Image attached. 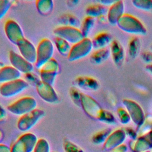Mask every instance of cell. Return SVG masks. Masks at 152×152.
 I'll use <instances>...</instances> for the list:
<instances>
[{
  "label": "cell",
  "instance_id": "cell-22",
  "mask_svg": "<svg viewBox=\"0 0 152 152\" xmlns=\"http://www.w3.org/2000/svg\"><path fill=\"white\" fill-rule=\"evenodd\" d=\"M68 5H76V4L77 2H78V1H68Z\"/></svg>",
  "mask_w": 152,
  "mask_h": 152
},
{
  "label": "cell",
  "instance_id": "cell-12",
  "mask_svg": "<svg viewBox=\"0 0 152 152\" xmlns=\"http://www.w3.org/2000/svg\"><path fill=\"white\" fill-rule=\"evenodd\" d=\"M21 73L12 66H4L0 69V84L20 78Z\"/></svg>",
  "mask_w": 152,
  "mask_h": 152
},
{
  "label": "cell",
  "instance_id": "cell-4",
  "mask_svg": "<svg viewBox=\"0 0 152 152\" xmlns=\"http://www.w3.org/2000/svg\"><path fill=\"white\" fill-rule=\"evenodd\" d=\"M53 33L56 37H61L69 43L73 45L84 38L80 28L69 26H61L58 27L54 29Z\"/></svg>",
  "mask_w": 152,
  "mask_h": 152
},
{
  "label": "cell",
  "instance_id": "cell-20",
  "mask_svg": "<svg viewBox=\"0 0 152 152\" xmlns=\"http://www.w3.org/2000/svg\"><path fill=\"white\" fill-rule=\"evenodd\" d=\"M81 94H82L80 92V91L76 87H73L70 88L69 95H70L71 99L75 104L77 105L81 104Z\"/></svg>",
  "mask_w": 152,
  "mask_h": 152
},
{
  "label": "cell",
  "instance_id": "cell-2",
  "mask_svg": "<svg viewBox=\"0 0 152 152\" xmlns=\"http://www.w3.org/2000/svg\"><path fill=\"white\" fill-rule=\"evenodd\" d=\"M37 102L34 98L31 96L22 97L7 107L8 110L16 115L23 116L36 109Z\"/></svg>",
  "mask_w": 152,
  "mask_h": 152
},
{
  "label": "cell",
  "instance_id": "cell-1",
  "mask_svg": "<svg viewBox=\"0 0 152 152\" xmlns=\"http://www.w3.org/2000/svg\"><path fill=\"white\" fill-rule=\"evenodd\" d=\"M54 53L53 43L48 38H43L36 47V61L34 64L38 69L53 58Z\"/></svg>",
  "mask_w": 152,
  "mask_h": 152
},
{
  "label": "cell",
  "instance_id": "cell-19",
  "mask_svg": "<svg viewBox=\"0 0 152 152\" xmlns=\"http://www.w3.org/2000/svg\"><path fill=\"white\" fill-rule=\"evenodd\" d=\"M24 80L28 83V85L31 84V86H34L35 87L41 81L40 77H39L33 72L24 74Z\"/></svg>",
  "mask_w": 152,
  "mask_h": 152
},
{
  "label": "cell",
  "instance_id": "cell-6",
  "mask_svg": "<svg viewBox=\"0 0 152 152\" xmlns=\"http://www.w3.org/2000/svg\"><path fill=\"white\" fill-rule=\"evenodd\" d=\"M93 43L90 40L84 37L81 41L71 46V50L67 57L68 60L73 62L84 58L90 52Z\"/></svg>",
  "mask_w": 152,
  "mask_h": 152
},
{
  "label": "cell",
  "instance_id": "cell-18",
  "mask_svg": "<svg viewBox=\"0 0 152 152\" xmlns=\"http://www.w3.org/2000/svg\"><path fill=\"white\" fill-rule=\"evenodd\" d=\"M12 5V1L10 0H0V20L8 12Z\"/></svg>",
  "mask_w": 152,
  "mask_h": 152
},
{
  "label": "cell",
  "instance_id": "cell-3",
  "mask_svg": "<svg viewBox=\"0 0 152 152\" xmlns=\"http://www.w3.org/2000/svg\"><path fill=\"white\" fill-rule=\"evenodd\" d=\"M28 83L23 79H17L0 85V95L5 98L14 97L23 91L28 87Z\"/></svg>",
  "mask_w": 152,
  "mask_h": 152
},
{
  "label": "cell",
  "instance_id": "cell-9",
  "mask_svg": "<svg viewBox=\"0 0 152 152\" xmlns=\"http://www.w3.org/2000/svg\"><path fill=\"white\" fill-rule=\"evenodd\" d=\"M9 60L11 66L18 70L21 74H26L33 71V65L27 61L20 54L16 53L14 50L10 51Z\"/></svg>",
  "mask_w": 152,
  "mask_h": 152
},
{
  "label": "cell",
  "instance_id": "cell-24",
  "mask_svg": "<svg viewBox=\"0 0 152 152\" xmlns=\"http://www.w3.org/2000/svg\"><path fill=\"white\" fill-rule=\"evenodd\" d=\"M4 66V64H3L2 62H1V61H0V69H1L2 67H3Z\"/></svg>",
  "mask_w": 152,
  "mask_h": 152
},
{
  "label": "cell",
  "instance_id": "cell-14",
  "mask_svg": "<svg viewBox=\"0 0 152 152\" xmlns=\"http://www.w3.org/2000/svg\"><path fill=\"white\" fill-rule=\"evenodd\" d=\"M53 43L58 52L62 56L68 57L71 49L70 43H69L64 39L56 36L54 37Z\"/></svg>",
  "mask_w": 152,
  "mask_h": 152
},
{
  "label": "cell",
  "instance_id": "cell-8",
  "mask_svg": "<svg viewBox=\"0 0 152 152\" xmlns=\"http://www.w3.org/2000/svg\"><path fill=\"white\" fill-rule=\"evenodd\" d=\"M45 115L43 110L36 109L31 112L21 116L17 122L18 129L22 131H26L31 129Z\"/></svg>",
  "mask_w": 152,
  "mask_h": 152
},
{
  "label": "cell",
  "instance_id": "cell-5",
  "mask_svg": "<svg viewBox=\"0 0 152 152\" xmlns=\"http://www.w3.org/2000/svg\"><path fill=\"white\" fill-rule=\"evenodd\" d=\"M39 69L40 80L53 86L56 77L59 72V64L58 62L53 58Z\"/></svg>",
  "mask_w": 152,
  "mask_h": 152
},
{
  "label": "cell",
  "instance_id": "cell-7",
  "mask_svg": "<svg viewBox=\"0 0 152 152\" xmlns=\"http://www.w3.org/2000/svg\"><path fill=\"white\" fill-rule=\"evenodd\" d=\"M4 31L9 41L16 46L25 38L21 27L17 21L11 19L5 22Z\"/></svg>",
  "mask_w": 152,
  "mask_h": 152
},
{
  "label": "cell",
  "instance_id": "cell-16",
  "mask_svg": "<svg viewBox=\"0 0 152 152\" xmlns=\"http://www.w3.org/2000/svg\"><path fill=\"white\" fill-rule=\"evenodd\" d=\"M74 84L81 88H92L94 87L93 81L86 77H79L74 81Z\"/></svg>",
  "mask_w": 152,
  "mask_h": 152
},
{
  "label": "cell",
  "instance_id": "cell-23",
  "mask_svg": "<svg viewBox=\"0 0 152 152\" xmlns=\"http://www.w3.org/2000/svg\"><path fill=\"white\" fill-rule=\"evenodd\" d=\"M3 132L0 129V141L3 138Z\"/></svg>",
  "mask_w": 152,
  "mask_h": 152
},
{
  "label": "cell",
  "instance_id": "cell-11",
  "mask_svg": "<svg viewBox=\"0 0 152 152\" xmlns=\"http://www.w3.org/2000/svg\"><path fill=\"white\" fill-rule=\"evenodd\" d=\"M20 55L30 63L33 64L36 61V48L26 38L23 39L17 45Z\"/></svg>",
  "mask_w": 152,
  "mask_h": 152
},
{
  "label": "cell",
  "instance_id": "cell-15",
  "mask_svg": "<svg viewBox=\"0 0 152 152\" xmlns=\"http://www.w3.org/2000/svg\"><path fill=\"white\" fill-rule=\"evenodd\" d=\"M38 12L43 15H49L53 8V1L52 0H37L35 2Z\"/></svg>",
  "mask_w": 152,
  "mask_h": 152
},
{
  "label": "cell",
  "instance_id": "cell-17",
  "mask_svg": "<svg viewBox=\"0 0 152 152\" xmlns=\"http://www.w3.org/2000/svg\"><path fill=\"white\" fill-rule=\"evenodd\" d=\"M93 18L90 17H86L84 20L83 23L81 24V28H80V30L83 33L84 37H86L87 35L88 34V32L91 29L93 26Z\"/></svg>",
  "mask_w": 152,
  "mask_h": 152
},
{
  "label": "cell",
  "instance_id": "cell-13",
  "mask_svg": "<svg viewBox=\"0 0 152 152\" xmlns=\"http://www.w3.org/2000/svg\"><path fill=\"white\" fill-rule=\"evenodd\" d=\"M58 21L62 26H69L78 28L81 24L79 19L72 14H62L59 17Z\"/></svg>",
  "mask_w": 152,
  "mask_h": 152
},
{
  "label": "cell",
  "instance_id": "cell-10",
  "mask_svg": "<svg viewBox=\"0 0 152 152\" xmlns=\"http://www.w3.org/2000/svg\"><path fill=\"white\" fill-rule=\"evenodd\" d=\"M36 91L39 97L49 103H55L59 97L52 86L40 81L36 86Z\"/></svg>",
  "mask_w": 152,
  "mask_h": 152
},
{
  "label": "cell",
  "instance_id": "cell-21",
  "mask_svg": "<svg viewBox=\"0 0 152 152\" xmlns=\"http://www.w3.org/2000/svg\"><path fill=\"white\" fill-rule=\"evenodd\" d=\"M6 112L3 107H2L0 104V121H3L6 118Z\"/></svg>",
  "mask_w": 152,
  "mask_h": 152
}]
</instances>
